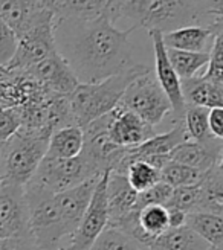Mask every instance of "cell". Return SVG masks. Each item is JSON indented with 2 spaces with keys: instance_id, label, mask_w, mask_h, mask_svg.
<instances>
[{
  "instance_id": "603a6c76",
  "label": "cell",
  "mask_w": 223,
  "mask_h": 250,
  "mask_svg": "<svg viewBox=\"0 0 223 250\" xmlns=\"http://www.w3.org/2000/svg\"><path fill=\"white\" fill-rule=\"evenodd\" d=\"M208 108L197 105H185L183 125L187 128L190 141L202 144L213 149H223V139H217L208 128Z\"/></svg>"
},
{
  "instance_id": "f546056e",
  "label": "cell",
  "mask_w": 223,
  "mask_h": 250,
  "mask_svg": "<svg viewBox=\"0 0 223 250\" xmlns=\"http://www.w3.org/2000/svg\"><path fill=\"white\" fill-rule=\"evenodd\" d=\"M147 249L121 230L107 226L89 250H142Z\"/></svg>"
},
{
  "instance_id": "ab89813d",
  "label": "cell",
  "mask_w": 223,
  "mask_h": 250,
  "mask_svg": "<svg viewBox=\"0 0 223 250\" xmlns=\"http://www.w3.org/2000/svg\"><path fill=\"white\" fill-rule=\"evenodd\" d=\"M42 8H45L46 11L52 12L54 17H58V14L61 12V8H63L65 0H35Z\"/></svg>"
},
{
  "instance_id": "cb8c5ba5",
  "label": "cell",
  "mask_w": 223,
  "mask_h": 250,
  "mask_svg": "<svg viewBox=\"0 0 223 250\" xmlns=\"http://www.w3.org/2000/svg\"><path fill=\"white\" fill-rule=\"evenodd\" d=\"M152 250H213L206 241L183 224L180 228L168 229L150 244Z\"/></svg>"
},
{
  "instance_id": "44dd1931",
  "label": "cell",
  "mask_w": 223,
  "mask_h": 250,
  "mask_svg": "<svg viewBox=\"0 0 223 250\" xmlns=\"http://www.w3.org/2000/svg\"><path fill=\"white\" fill-rule=\"evenodd\" d=\"M223 162V160H222ZM222 162L206 172L199 185V205L196 212L222 215L223 214V169Z\"/></svg>"
},
{
  "instance_id": "d590c367",
  "label": "cell",
  "mask_w": 223,
  "mask_h": 250,
  "mask_svg": "<svg viewBox=\"0 0 223 250\" xmlns=\"http://www.w3.org/2000/svg\"><path fill=\"white\" fill-rule=\"evenodd\" d=\"M17 47V37L5 21L0 20V67H6Z\"/></svg>"
},
{
  "instance_id": "8d00e7d4",
  "label": "cell",
  "mask_w": 223,
  "mask_h": 250,
  "mask_svg": "<svg viewBox=\"0 0 223 250\" xmlns=\"http://www.w3.org/2000/svg\"><path fill=\"white\" fill-rule=\"evenodd\" d=\"M208 128L217 139H223V108H209Z\"/></svg>"
},
{
  "instance_id": "e575fe53",
  "label": "cell",
  "mask_w": 223,
  "mask_h": 250,
  "mask_svg": "<svg viewBox=\"0 0 223 250\" xmlns=\"http://www.w3.org/2000/svg\"><path fill=\"white\" fill-rule=\"evenodd\" d=\"M22 125L20 107H3L0 105V141L5 142L14 134Z\"/></svg>"
},
{
  "instance_id": "4fadbf2b",
  "label": "cell",
  "mask_w": 223,
  "mask_h": 250,
  "mask_svg": "<svg viewBox=\"0 0 223 250\" xmlns=\"http://www.w3.org/2000/svg\"><path fill=\"white\" fill-rule=\"evenodd\" d=\"M148 32H150V39L155 49V61H156V67L153 70L155 77L171 104V113L175 116L176 124L182 122L185 113V101L182 96L180 80L178 78L175 69L171 67L168 61L167 49L162 42V34L159 31H148Z\"/></svg>"
},
{
  "instance_id": "5b68a950",
  "label": "cell",
  "mask_w": 223,
  "mask_h": 250,
  "mask_svg": "<svg viewBox=\"0 0 223 250\" xmlns=\"http://www.w3.org/2000/svg\"><path fill=\"white\" fill-rule=\"evenodd\" d=\"M28 206V240L37 250L57 249L61 238L67 236L63 220L54 202V194H49L31 183L23 186Z\"/></svg>"
},
{
  "instance_id": "5bb4252c",
  "label": "cell",
  "mask_w": 223,
  "mask_h": 250,
  "mask_svg": "<svg viewBox=\"0 0 223 250\" xmlns=\"http://www.w3.org/2000/svg\"><path fill=\"white\" fill-rule=\"evenodd\" d=\"M107 133L110 141L122 148H134L156 134L152 125L119 104L109 113Z\"/></svg>"
},
{
  "instance_id": "ba28073f",
  "label": "cell",
  "mask_w": 223,
  "mask_h": 250,
  "mask_svg": "<svg viewBox=\"0 0 223 250\" xmlns=\"http://www.w3.org/2000/svg\"><path fill=\"white\" fill-rule=\"evenodd\" d=\"M110 171L101 174L98 180L90 203L86 209L84 215L70 235V244L65 250H89L100 233L107 228L109 224V210H107V198H106V183Z\"/></svg>"
},
{
  "instance_id": "74e56055",
  "label": "cell",
  "mask_w": 223,
  "mask_h": 250,
  "mask_svg": "<svg viewBox=\"0 0 223 250\" xmlns=\"http://www.w3.org/2000/svg\"><path fill=\"white\" fill-rule=\"evenodd\" d=\"M167 212H168V228L170 229L183 226V224H185V217H187V214H183L182 210L173 209V208H167Z\"/></svg>"
},
{
  "instance_id": "d6a6232c",
  "label": "cell",
  "mask_w": 223,
  "mask_h": 250,
  "mask_svg": "<svg viewBox=\"0 0 223 250\" xmlns=\"http://www.w3.org/2000/svg\"><path fill=\"white\" fill-rule=\"evenodd\" d=\"M201 77L213 84L223 85V32L216 37L214 44L209 51L206 70Z\"/></svg>"
},
{
  "instance_id": "e0dca14e",
  "label": "cell",
  "mask_w": 223,
  "mask_h": 250,
  "mask_svg": "<svg viewBox=\"0 0 223 250\" xmlns=\"http://www.w3.org/2000/svg\"><path fill=\"white\" fill-rule=\"evenodd\" d=\"M109 224H113L136 209L138 192L129 185L126 174L109 172L106 183Z\"/></svg>"
},
{
  "instance_id": "d4e9b609",
  "label": "cell",
  "mask_w": 223,
  "mask_h": 250,
  "mask_svg": "<svg viewBox=\"0 0 223 250\" xmlns=\"http://www.w3.org/2000/svg\"><path fill=\"white\" fill-rule=\"evenodd\" d=\"M185 226L197 233L211 249L220 250L223 247V217L206 214V212H193L185 217Z\"/></svg>"
},
{
  "instance_id": "60d3db41",
  "label": "cell",
  "mask_w": 223,
  "mask_h": 250,
  "mask_svg": "<svg viewBox=\"0 0 223 250\" xmlns=\"http://www.w3.org/2000/svg\"><path fill=\"white\" fill-rule=\"evenodd\" d=\"M2 148H3V142L0 141V156H2Z\"/></svg>"
},
{
  "instance_id": "7c38bea8",
  "label": "cell",
  "mask_w": 223,
  "mask_h": 250,
  "mask_svg": "<svg viewBox=\"0 0 223 250\" xmlns=\"http://www.w3.org/2000/svg\"><path fill=\"white\" fill-rule=\"evenodd\" d=\"M0 20L20 39L42 24L54 23L55 17L35 0H0Z\"/></svg>"
},
{
  "instance_id": "9a60e30c",
  "label": "cell",
  "mask_w": 223,
  "mask_h": 250,
  "mask_svg": "<svg viewBox=\"0 0 223 250\" xmlns=\"http://www.w3.org/2000/svg\"><path fill=\"white\" fill-rule=\"evenodd\" d=\"M100 177L101 176L92 177L75 188H70V189H66L63 192L54 194V202L58 208L61 220H63L67 236H70L78 228L84 212L90 203L93 189L98 180H100Z\"/></svg>"
},
{
  "instance_id": "3957f363",
  "label": "cell",
  "mask_w": 223,
  "mask_h": 250,
  "mask_svg": "<svg viewBox=\"0 0 223 250\" xmlns=\"http://www.w3.org/2000/svg\"><path fill=\"white\" fill-rule=\"evenodd\" d=\"M148 70L150 67L144 64H133L103 81L78 84L75 90L67 95V103L75 124L80 128H84L95 119L110 113L119 104L130 83Z\"/></svg>"
},
{
  "instance_id": "9c48e42d",
  "label": "cell",
  "mask_w": 223,
  "mask_h": 250,
  "mask_svg": "<svg viewBox=\"0 0 223 250\" xmlns=\"http://www.w3.org/2000/svg\"><path fill=\"white\" fill-rule=\"evenodd\" d=\"M28 240V206L23 186L0 185V240ZM31 247V244H29Z\"/></svg>"
},
{
  "instance_id": "4dcf8cb0",
  "label": "cell",
  "mask_w": 223,
  "mask_h": 250,
  "mask_svg": "<svg viewBox=\"0 0 223 250\" xmlns=\"http://www.w3.org/2000/svg\"><path fill=\"white\" fill-rule=\"evenodd\" d=\"M126 177L136 192H142L160 182V172L142 160H133L127 167Z\"/></svg>"
},
{
  "instance_id": "836d02e7",
  "label": "cell",
  "mask_w": 223,
  "mask_h": 250,
  "mask_svg": "<svg viewBox=\"0 0 223 250\" xmlns=\"http://www.w3.org/2000/svg\"><path fill=\"white\" fill-rule=\"evenodd\" d=\"M173 191V188L168 186L164 182H159L155 186L148 188V189L138 192V200H136V210H139L145 206L150 205H162L165 206L167 200Z\"/></svg>"
},
{
  "instance_id": "52a82bcc",
  "label": "cell",
  "mask_w": 223,
  "mask_h": 250,
  "mask_svg": "<svg viewBox=\"0 0 223 250\" xmlns=\"http://www.w3.org/2000/svg\"><path fill=\"white\" fill-rule=\"evenodd\" d=\"M119 105L139 116L153 128L171 113V104L152 69L130 83L121 98Z\"/></svg>"
},
{
  "instance_id": "7402d4cb",
  "label": "cell",
  "mask_w": 223,
  "mask_h": 250,
  "mask_svg": "<svg viewBox=\"0 0 223 250\" xmlns=\"http://www.w3.org/2000/svg\"><path fill=\"white\" fill-rule=\"evenodd\" d=\"M83 145V130L78 125H69L51 134L45 156L51 159H72L81 153Z\"/></svg>"
},
{
  "instance_id": "1f68e13d",
  "label": "cell",
  "mask_w": 223,
  "mask_h": 250,
  "mask_svg": "<svg viewBox=\"0 0 223 250\" xmlns=\"http://www.w3.org/2000/svg\"><path fill=\"white\" fill-rule=\"evenodd\" d=\"M199 185L173 188L165 208L182 210L183 214H193L197 210V205H199Z\"/></svg>"
},
{
  "instance_id": "7a4b0ae2",
  "label": "cell",
  "mask_w": 223,
  "mask_h": 250,
  "mask_svg": "<svg viewBox=\"0 0 223 250\" xmlns=\"http://www.w3.org/2000/svg\"><path fill=\"white\" fill-rule=\"evenodd\" d=\"M222 0H124L118 17L133 21V28L167 34L185 26L223 24Z\"/></svg>"
},
{
  "instance_id": "8992f818",
  "label": "cell",
  "mask_w": 223,
  "mask_h": 250,
  "mask_svg": "<svg viewBox=\"0 0 223 250\" xmlns=\"http://www.w3.org/2000/svg\"><path fill=\"white\" fill-rule=\"evenodd\" d=\"M98 176H101L100 169L88 154L81 151L72 159H51L45 156L28 183L49 194H58Z\"/></svg>"
},
{
  "instance_id": "6da1fadb",
  "label": "cell",
  "mask_w": 223,
  "mask_h": 250,
  "mask_svg": "<svg viewBox=\"0 0 223 250\" xmlns=\"http://www.w3.org/2000/svg\"><path fill=\"white\" fill-rule=\"evenodd\" d=\"M130 26L118 29L106 16L92 20L57 17L54 20V42L80 84L103 81L116 75L132 62Z\"/></svg>"
},
{
  "instance_id": "4316f807",
  "label": "cell",
  "mask_w": 223,
  "mask_h": 250,
  "mask_svg": "<svg viewBox=\"0 0 223 250\" xmlns=\"http://www.w3.org/2000/svg\"><path fill=\"white\" fill-rule=\"evenodd\" d=\"M159 172H160V182L167 183L171 188H182V186L201 185L208 171L203 172V171L194 169L187 165L170 160Z\"/></svg>"
},
{
  "instance_id": "ffe728a7",
  "label": "cell",
  "mask_w": 223,
  "mask_h": 250,
  "mask_svg": "<svg viewBox=\"0 0 223 250\" xmlns=\"http://www.w3.org/2000/svg\"><path fill=\"white\" fill-rule=\"evenodd\" d=\"M171 162H178V164L187 165L190 168L199 169V171H209L214 165L223 160L222 149H213L208 148L202 144H197L194 141H187L176 146L168 154Z\"/></svg>"
},
{
  "instance_id": "2e32d148",
  "label": "cell",
  "mask_w": 223,
  "mask_h": 250,
  "mask_svg": "<svg viewBox=\"0 0 223 250\" xmlns=\"http://www.w3.org/2000/svg\"><path fill=\"white\" fill-rule=\"evenodd\" d=\"M223 32V24L211 26H185L176 31L162 34V42L167 49H178L185 52L209 54L219 34Z\"/></svg>"
},
{
  "instance_id": "484cf974",
  "label": "cell",
  "mask_w": 223,
  "mask_h": 250,
  "mask_svg": "<svg viewBox=\"0 0 223 250\" xmlns=\"http://www.w3.org/2000/svg\"><path fill=\"white\" fill-rule=\"evenodd\" d=\"M167 57L180 81L197 77V73L206 67L209 60V54L185 52L178 49H167Z\"/></svg>"
},
{
  "instance_id": "277c9868",
  "label": "cell",
  "mask_w": 223,
  "mask_h": 250,
  "mask_svg": "<svg viewBox=\"0 0 223 250\" xmlns=\"http://www.w3.org/2000/svg\"><path fill=\"white\" fill-rule=\"evenodd\" d=\"M47 142V136L23 128L5 141L0 156V185H26L46 154Z\"/></svg>"
},
{
  "instance_id": "ac0fdd59",
  "label": "cell",
  "mask_w": 223,
  "mask_h": 250,
  "mask_svg": "<svg viewBox=\"0 0 223 250\" xmlns=\"http://www.w3.org/2000/svg\"><path fill=\"white\" fill-rule=\"evenodd\" d=\"M187 141H190L187 128H185L183 122H178L170 131L162 133V134H155L144 144L134 146V148H129L127 156H126V167H129L133 160L141 159V157L167 156L176 146H179L180 144L187 142Z\"/></svg>"
},
{
  "instance_id": "f1b7e54d",
  "label": "cell",
  "mask_w": 223,
  "mask_h": 250,
  "mask_svg": "<svg viewBox=\"0 0 223 250\" xmlns=\"http://www.w3.org/2000/svg\"><path fill=\"white\" fill-rule=\"evenodd\" d=\"M106 3V0H65L58 17L92 20L100 16H104Z\"/></svg>"
},
{
  "instance_id": "83f0119b",
  "label": "cell",
  "mask_w": 223,
  "mask_h": 250,
  "mask_svg": "<svg viewBox=\"0 0 223 250\" xmlns=\"http://www.w3.org/2000/svg\"><path fill=\"white\" fill-rule=\"evenodd\" d=\"M138 221L142 230L155 241L159 235L168 230V212L162 205H150L138 210Z\"/></svg>"
},
{
  "instance_id": "8fae6325",
  "label": "cell",
  "mask_w": 223,
  "mask_h": 250,
  "mask_svg": "<svg viewBox=\"0 0 223 250\" xmlns=\"http://www.w3.org/2000/svg\"><path fill=\"white\" fill-rule=\"evenodd\" d=\"M22 73L28 75L47 92L60 96L70 95L80 84L67 62L58 55V52H54Z\"/></svg>"
},
{
  "instance_id": "f35d334b",
  "label": "cell",
  "mask_w": 223,
  "mask_h": 250,
  "mask_svg": "<svg viewBox=\"0 0 223 250\" xmlns=\"http://www.w3.org/2000/svg\"><path fill=\"white\" fill-rule=\"evenodd\" d=\"M0 250H29V244L23 240H0Z\"/></svg>"
},
{
  "instance_id": "d6986e66",
  "label": "cell",
  "mask_w": 223,
  "mask_h": 250,
  "mask_svg": "<svg viewBox=\"0 0 223 250\" xmlns=\"http://www.w3.org/2000/svg\"><path fill=\"white\" fill-rule=\"evenodd\" d=\"M180 89L185 105H197L205 108H222L223 85L213 84L203 80L201 75L180 81Z\"/></svg>"
},
{
  "instance_id": "30bf717a",
  "label": "cell",
  "mask_w": 223,
  "mask_h": 250,
  "mask_svg": "<svg viewBox=\"0 0 223 250\" xmlns=\"http://www.w3.org/2000/svg\"><path fill=\"white\" fill-rule=\"evenodd\" d=\"M54 52H57L54 42V23H46L17 39L16 52L5 69L24 72Z\"/></svg>"
},
{
  "instance_id": "b9f144b4",
  "label": "cell",
  "mask_w": 223,
  "mask_h": 250,
  "mask_svg": "<svg viewBox=\"0 0 223 250\" xmlns=\"http://www.w3.org/2000/svg\"><path fill=\"white\" fill-rule=\"evenodd\" d=\"M142 250H152V249H148V247H147V249H142Z\"/></svg>"
}]
</instances>
